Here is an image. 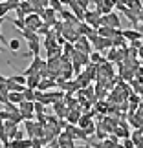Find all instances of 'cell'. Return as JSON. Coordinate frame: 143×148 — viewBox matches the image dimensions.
<instances>
[{
	"label": "cell",
	"instance_id": "10",
	"mask_svg": "<svg viewBox=\"0 0 143 148\" xmlns=\"http://www.w3.org/2000/svg\"><path fill=\"white\" fill-rule=\"evenodd\" d=\"M11 148H31V139L26 137V139H20V141H9Z\"/></svg>",
	"mask_w": 143,
	"mask_h": 148
},
{
	"label": "cell",
	"instance_id": "11",
	"mask_svg": "<svg viewBox=\"0 0 143 148\" xmlns=\"http://www.w3.org/2000/svg\"><path fill=\"white\" fill-rule=\"evenodd\" d=\"M117 46L127 48V40H125V37L121 35V31H119V29H117V33H116V37L112 38V48H117Z\"/></svg>",
	"mask_w": 143,
	"mask_h": 148
},
{
	"label": "cell",
	"instance_id": "28",
	"mask_svg": "<svg viewBox=\"0 0 143 148\" xmlns=\"http://www.w3.org/2000/svg\"><path fill=\"white\" fill-rule=\"evenodd\" d=\"M20 139H26V135H24V132H22V130H17L13 141H20Z\"/></svg>",
	"mask_w": 143,
	"mask_h": 148
},
{
	"label": "cell",
	"instance_id": "25",
	"mask_svg": "<svg viewBox=\"0 0 143 148\" xmlns=\"http://www.w3.org/2000/svg\"><path fill=\"white\" fill-rule=\"evenodd\" d=\"M6 81H8V77H4V75H0V93H4V95H8V90H6Z\"/></svg>",
	"mask_w": 143,
	"mask_h": 148
},
{
	"label": "cell",
	"instance_id": "31",
	"mask_svg": "<svg viewBox=\"0 0 143 148\" xmlns=\"http://www.w3.org/2000/svg\"><path fill=\"white\" fill-rule=\"evenodd\" d=\"M138 79H143V68H140V70H138Z\"/></svg>",
	"mask_w": 143,
	"mask_h": 148
},
{
	"label": "cell",
	"instance_id": "23",
	"mask_svg": "<svg viewBox=\"0 0 143 148\" xmlns=\"http://www.w3.org/2000/svg\"><path fill=\"white\" fill-rule=\"evenodd\" d=\"M9 13V8H8V4L2 2L0 4V18H6V15Z\"/></svg>",
	"mask_w": 143,
	"mask_h": 148
},
{
	"label": "cell",
	"instance_id": "15",
	"mask_svg": "<svg viewBox=\"0 0 143 148\" xmlns=\"http://www.w3.org/2000/svg\"><path fill=\"white\" fill-rule=\"evenodd\" d=\"M28 46H30V53L33 57H37L39 53H41V42L35 40V42H28Z\"/></svg>",
	"mask_w": 143,
	"mask_h": 148
},
{
	"label": "cell",
	"instance_id": "2",
	"mask_svg": "<svg viewBox=\"0 0 143 148\" xmlns=\"http://www.w3.org/2000/svg\"><path fill=\"white\" fill-rule=\"evenodd\" d=\"M101 16L103 15H99L97 11H88L86 9V11H84V20H86L84 24H88L92 29H97V27L101 26Z\"/></svg>",
	"mask_w": 143,
	"mask_h": 148
},
{
	"label": "cell",
	"instance_id": "37",
	"mask_svg": "<svg viewBox=\"0 0 143 148\" xmlns=\"http://www.w3.org/2000/svg\"><path fill=\"white\" fill-rule=\"evenodd\" d=\"M2 2H6V0H0V4H2Z\"/></svg>",
	"mask_w": 143,
	"mask_h": 148
},
{
	"label": "cell",
	"instance_id": "8",
	"mask_svg": "<svg viewBox=\"0 0 143 148\" xmlns=\"http://www.w3.org/2000/svg\"><path fill=\"white\" fill-rule=\"evenodd\" d=\"M121 35L125 37V40H130V42H136L143 37L141 31H134V29H128V31H121Z\"/></svg>",
	"mask_w": 143,
	"mask_h": 148
},
{
	"label": "cell",
	"instance_id": "24",
	"mask_svg": "<svg viewBox=\"0 0 143 148\" xmlns=\"http://www.w3.org/2000/svg\"><path fill=\"white\" fill-rule=\"evenodd\" d=\"M6 4H8L9 11H11V9H19V5H20V0H6Z\"/></svg>",
	"mask_w": 143,
	"mask_h": 148
},
{
	"label": "cell",
	"instance_id": "29",
	"mask_svg": "<svg viewBox=\"0 0 143 148\" xmlns=\"http://www.w3.org/2000/svg\"><path fill=\"white\" fill-rule=\"evenodd\" d=\"M108 60H117V51L116 49H110V51H108Z\"/></svg>",
	"mask_w": 143,
	"mask_h": 148
},
{
	"label": "cell",
	"instance_id": "21",
	"mask_svg": "<svg viewBox=\"0 0 143 148\" xmlns=\"http://www.w3.org/2000/svg\"><path fill=\"white\" fill-rule=\"evenodd\" d=\"M114 132H116V137H123V139H128V132H127V128H116L114 130Z\"/></svg>",
	"mask_w": 143,
	"mask_h": 148
},
{
	"label": "cell",
	"instance_id": "6",
	"mask_svg": "<svg viewBox=\"0 0 143 148\" xmlns=\"http://www.w3.org/2000/svg\"><path fill=\"white\" fill-rule=\"evenodd\" d=\"M42 79H41V75L39 73H33V75H28L26 77V88H31V90H37V86H39V82H41Z\"/></svg>",
	"mask_w": 143,
	"mask_h": 148
},
{
	"label": "cell",
	"instance_id": "32",
	"mask_svg": "<svg viewBox=\"0 0 143 148\" xmlns=\"http://www.w3.org/2000/svg\"><path fill=\"white\" fill-rule=\"evenodd\" d=\"M138 51H140V55H141V59H143V44H141V48H138Z\"/></svg>",
	"mask_w": 143,
	"mask_h": 148
},
{
	"label": "cell",
	"instance_id": "14",
	"mask_svg": "<svg viewBox=\"0 0 143 148\" xmlns=\"http://www.w3.org/2000/svg\"><path fill=\"white\" fill-rule=\"evenodd\" d=\"M88 59L92 60L94 64H97V66H99V64H103V62L106 60V59H103V57H101V53H99V51H92V53L88 55Z\"/></svg>",
	"mask_w": 143,
	"mask_h": 148
},
{
	"label": "cell",
	"instance_id": "20",
	"mask_svg": "<svg viewBox=\"0 0 143 148\" xmlns=\"http://www.w3.org/2000/svg\"><path fill=\"white\" fill-rule=\"evenodd\" d=\"M8 46H9L11 51H15V53H17V51L20 49V40H19V38H13V40H9V42H8Z\"/></svg>",
	"mask_w": 143,
	"mask_h": 148
},
{
	"label": "cell",
	"instance_id": "5",
	"mask_svg": "<svg viewBox=\"0 0 143 148\" xmlns=\"http://www.w3.org/2000/svg\"><path fill=\"white\" fill-rule=\"evenodd\" d=\"M51 88H57V82L53 79H42V81L39 82V86H37L39 92H50Z\"/></svg>",
	"mask_w": 143,
	"mask_h": 148
},
{
	"label": "cell",
	"instance_id": "3",
	"mask_svg": "<svg viewBox=\"0 0 143 148\" xmlns=\"http://www.w3.org/2000/svg\"><path fill=\"white\" fill-rule=\"evenodd\" d=\"M24 24H26V27H30V29L37 31L39 27L42 26V18H41L39 15H28L26 18H24Z\"/></svg>",
	"mask_w": 143,
	"mask_h": 148
},
{
	"label": "cell",
	"instance_id": "18",
	"mask_svg": "<svg viewBox=\"0 0 143 148\" xmlns=\"http://www.w3.org/2000/svg\"><path fill=\"white\" fill-rule=\"evenodd\" d=\"M13 82H17V84H22V86H26V77L22 75V73H17V75H11L9 77Z\"/></svg>",
	"mask_w": 143,
	"mask_h": 148
},
{
	"label": "cell",
	"instance_id": "9",
	"mask_svg": "<svg viewBox=\"0 0 143 148\" xmlns=\"http://www.w3.org/2000/svg\"><path fill=\"white\" fill-rule=\"evenodd\" d=\"M20 35L24 37L28 42H35V40H39V35H37V31L30 29V27H26V29H22V31H20Z\"/></svg>",
	"mask_w": 143,
	"mask_h": 148
},
{
	"label": "cell",
	"instance_id": "36",
	"mask_svg": "<svg viewBox=\"0 0 143 148\" xmlns=\"http://www.w3.org/2000/svg\"><path fill=\"white\" fill-rule=\"evenodd\" d=\"M0 51H6V49H4V46H0Z\"/></svg>",
	"mask_w": 143,
	"mask_h": 148
},
{
	"label": "cell",
	"instance_id": "16",
	"mask_svg": "<svg viewBox=\"0 0 143 148\" xmlns=\"http://www.w3.org/2000/svg\"><path fill=\"white\" fill-rule=\"evenodd\" d=\"M24 101H30V102H35V90H31V88H26L24 90Z\"/></svg>",
	"mask_w": 143,
	"mask_h": 148
},
{
	"label": "cell",
	"instance_id": "7",
	"mask_svg": "<svg viewBox=\"0 0 143 148\" xmlns=\"http://www.w3.org/2000/svg\"><path fill=\"white\" fill-rule=\"evenodd\" d=\"M66 119H68V123H70V124H77V123H79V119H81V112H79V106H77V108H70V110H68Z\"/></svg>",
	"mask_w": 143,
	"mask_h": 148
},
{
	"label": "cell",
	"instance_id": "19",
	"mask_svg": "<svg viewBox=\"0 0 143 148\" xmlns=\"http://www.w3.org/2000/svg\"><path fill=\"white\" fill-rule=\"evenodd\" d=\"M4 110H6V112H9V113H19V106L8 101V102H4Z\"/></svg>",
	"mask_w": 143,
	"mask_h": 148
},
{
	"label": "cell",
	"instance_id": "17",
	"mask_svg": "<svg viewBox=\"0 0 143 148\" xmlns=\"http://www.w3.org/2000/svg\"><path fill=\"white\" fill-rule=\"evenodd\" d=\"M48 2H50L48 8H51L55 13H61V11H62V4L59 2V0H48Z\"/></svg>",
	"mask_w": 143,
	"mask_h": 148
},
{
	"label": "cell",
	"instance_id": "13",
	"mask_svg": "<svg viewBox=\"0 0 143 148\" xmlns=\"http://www.w3.org/2000/svg\"><path fill=\"white\" fill-rule=\"evenodd\" d=\"M19 112H20V113L33 112V102H30V101H22L20 104H19ZM33 113H35V112H33Z\"/></svg>",
	"mask_w": 143,
	"mask_h": 148
},
{
	"label": "cell",
	"instance_id": "22",
	"mask_svg": "<svg viewBox=\"0 0 143 148\" xmlns=\"http://www.w3.org/2000/svg\"><path fill=\"white\" fill-rule=\"evenodd\" d=\"M0 143H2V146L9 143V137H8V132H6V130H4V128H2V130H0Z\"/></svg>",
	"mask_w": 143,
	"mask_h": 148
},
{
	"label": "cell",
	"instance_id": "26",
	"mask_svg": "<svg viewBox=\"0 0 143 148\" xmlns=\"http://www.w3.org/2000/svg\"><path fill=\"white\" fill-rule=\"evenodd\" d=\"M11 22H13V26H17L20 31H22V29H26V24H24V20H20V18H13Z\"/></svg>",
	"mask_w": 143,
	"mask_h": 148
},
{
	"label": "cell",
	"instance_id": "34",
	"mask_svg": "<svg viewBox=\"0 0 143 148\" xmlns=\"http://www.w3.org/2000/svg\"><path fill=\"white\" fill-rule=\"evenodd\" d=\"M4 128V121H2V119H0V130H2Z\"/></svg>",
	"mask_w": 143,
	"mask_h": 148
},
{
	"label": "cell",
	"instance_id": "38",
	"mask_svg": "<svg viewBox=\"0 0 143 148\" xmlns=\"http://www.w3.org/2000/svg\"><path fill=\"white\" fill-rule=\"evenodd\" d=\"M141 64H143V60H141Z\"/></svg>",
	"mask_w": 143,
	"mask_h": 148
},
{
	"label": "cell",
	"instance_id": "4",
	"mask_svg": "<svg viewBox=\"0 0 143 148\" xmlns=\"http://www.w3.org/2000/svg\"><path fill=\"white\" fill-rule=\"evenodd\" d=\"M95 31H97V35H99V37H103V38H110V40L116 37V33H117V29H112V27H108V26H99Z\"/></svg>",
	"mask_w": 143,
	"mask_h": 148
},
{
	"label": "cell",
	"instance_id": "12",
	"mask_svg": "<svg viewBox=\"0 0 143 148\" xmlns=\"http://www.w3.org/2000/svg\"><path fill=\"white\" fill-rule=\"evenodd\" d=\"M8 101L19 106L20 102L24 101V95H22V93H19V92H9V93H8Z\"/></svg>",
	"mask_w": 143,
	"mask_h": 148
},
{
	"label": "cell",
	"instance_id": "27",
	"mask_svg": "<svg viewBox=\"0 0 143 148\" xmlns=\"http://www.w3.org/2000/svg\"><path fill=\"white\" fill-rule=\"evenodd\" d=\"M121 146H123V148H136V145H134V141L130 139V137H128V139H125Z\"/></svg>",
	"mask_w": 143,
	"mask_h": 148
},
{
	"label": "cell",
	"instance_id": "39",
	"mask_svg": "<svg viewBox=\"0 0 143 148\" xmlns=\"http://www.w3.org/2000/svg\"><path fill=\"white\" fill-rule=\"evenodd\" d=\"M88 148H90V146H88Z\"/></svg>",
	"mask_w": 143,
	"mask_h": 148
},
{
	"label": "cell",
	"instance_id": "1",
	"mask_svg": "<svg viewBox=\"0 0 143 148\" xmlns=\"http://www.w3.org/2000/svg\"><path fill=\"white\" fill-rule=\"evenodd\" d=\"M101 26H108L112 29H119L121 27V20L116 13H108V15H103L101 16Z\"/></svg>",
	"mask_w": 143,
	"mask_h": 148
},
{
	"label": "cell",
	"instance_id": "30",
	"mask_svg": "<svg viewBox=\"0 0 143 148\" xmlns=\"http://www.w3.org/2000/svg\"><path fill=\"white\" fill-rule=\"evenodd\" d=\"M4 102H8V95L0 93V104H4Z\"/></svg>",
	"mask_w": 143,
	"mask_h": 148
},
{
	"label": "cell",
	"instance_id": "33",
	"mask_svg": "<svg viewBox=\"0 0 143 148\" xmlns=\"http://www.w3.org/2000/svg\"><path fill=\"white\" fill-rule=\"evenodd\" d=\"M138 15H140V16H138V18H140V20H143V9L140 11V13H138Z\"/></svg>",
	"mask_w": 143,
	"mask_h": 148
},
{
	"label": "cell",
	"instance_id": "35",
	"mask_svg": "<svg viewBox=\"0 0 143 148\" xmlns=\"http://www.w3.org/2000/svg\"><path fill=\"white\" fill-rule=\"evenodd\" d=\"M4 148H11V145H9V143H8V145H4Z\"/></svg>",
	"mask_w": 143,
	"mask_h": 148
}]
</instances>
